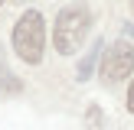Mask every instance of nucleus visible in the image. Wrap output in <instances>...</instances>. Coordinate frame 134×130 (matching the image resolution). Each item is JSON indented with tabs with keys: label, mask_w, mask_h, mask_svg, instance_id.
Returning a JSON list of instances; mask_svg holds the SVG:
<instances>
[{
	"label": "nucleus",
	"mask_w": 134,
	"mask_h": 130,
	"mask_svg": "<svg viewBox=\"0 0 134 130\" xmlns=\"http://www.w3.org/2000/svg\"><path fill=\"white\" fill-rule=\"evenodd\" d=\"M85 32H88V10L82 3H72L65 10H59L56 26H52V46L59 55H75L82 46Z\"/></svg>",
	"instance_id": "f03ea898"
},
{
	"label": "nucleus",
	"mask_w": 134,
	"mask_h": 130,
	"mask_svg": "<svg viewBox=\"0 0 134 130\" xmlns=\"http://www.w3.org/2000/svg\"><path fill=\"white\" fill-rule=\"evenodd\" d=\"M0 91H20V81L10 72H3V68H0Z\"/></svg>",
	"instance_id": "39448f33"
},
{
	"label": "nucleus",
	"mask_w": 134,
	"mask_h": 130,
	"mask_svg": "<svg viewBox=\"0 0 134 130\" xmlns=\"http://www.w3.org/2000/svg\"><path fill=\"white\" fill-rule=\"evenodd\" d=\"M98 55H102V39H95V46H92V52L79 62V81H88V75H92V68H95V62H98Z\"/></svg>",
	"instance_id": "20e7f679"
},
{
	"label": "nucleus",
	"mask_w": 134,
	"mask_h": 130,
	"mask_svg": "<svg viewBox=\"0 0 134 130\" xmlns=\"http://www.w3.org/2000/svg\"><path fill=\"white\" fill-rule=\"evenodd\" d=\"M46 49V20L39 10H26L13 26V52L26 65H39Z\"/></svg>",
	"instance_id": "f257e3e1"
},
{
	"label": "nucleus",
	"mask_w": 134,
	"mask_h": 130,
	"mask_svg": "<svg viewBox=\"0 0 134 130\" xmlns=\"http://www.w3.org/2000/svg\"><path fill=\"white\" fill-rule=\"evenodd\" d=\"M131 72H134V46L124 42V39L111 42L102 55V78L108 84H115V81H124Z\"/></svg>",
	"instance_id": "7ed1b4c3"
},
{
	"label": "nucleus",
	"mask_w": 134,
	"mask_h": 130,
	"mask_svg": "<svg viewBox=\"0 0 134 130\" xmlns=\"http://www.w3.org/2000/svg\"><path fill=\"white\" fill-rule=\"evenodd\" d=\"M85 120H88V127H92V130H102V110H98V107H88Z\"/></svg>",
	"instance_id": "423d86ee"
},
{
	"label": "nucleus",
	"mask_w": 134,
	"mask_h": 130,
	"mask_svg": "<svg viewBox=\"0 0 134 130\" xmlns=\"http://www.w3.org/2000/svg\"><path fill=\"white\" fill-rule=\"evenodd\" d=\"M128 110L134 114V81H131V88H128Z\"/></svg>",
	"instance_id": "0eeeda50"
},
{
	"label": "nucleus",
	"mask_w": 134,
	"mask_h": 130,
	"mask_svg": "<svg viewBox=\"0 0 134 130\" xmlns=\"http://www.w3.org/2000/svg\"><path fill=\"white\" fill-rule=\"evenodd\" d=\"M3 3H7V0H0V6H3Z\"/></svg>",
	"instance_id": "6e6552de"
}]
</instances>
